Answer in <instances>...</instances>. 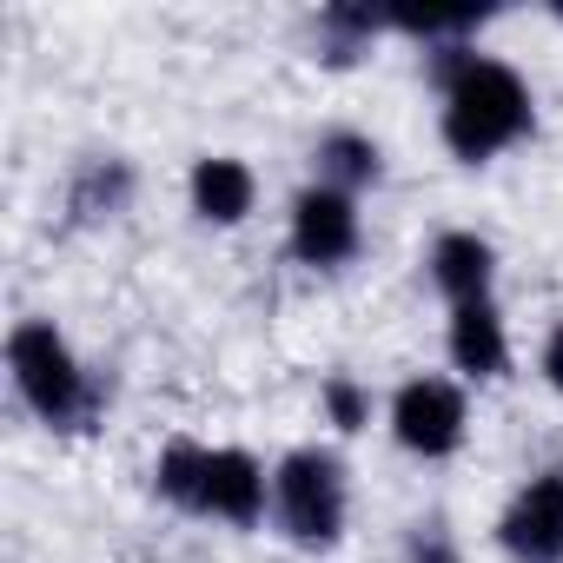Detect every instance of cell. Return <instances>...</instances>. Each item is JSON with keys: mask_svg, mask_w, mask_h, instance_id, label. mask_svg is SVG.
I'll list each match as a JSON object with an SVG mask.
<instances>
[{"mask_svg": "<svg viewBox=\"0 0 563 563\" xmlns=\"http://www.w3.org/2000/svg\"><path fill=\"white\" fill-rule=\"evenodd\" d=\"M405 563H464V543L444 517H418L405 530Z\"/></svg>", "mask_w": 563, "mask_h": 563, "instance_id": "cell-17", "label": "cell"}, {"mask_svg": "<svg viewBox=\"0 0 563 563\" xmlns=\"http://www.w3.org/2000/svg\"><path fill=\"white\" fill-rule=\"evenodd\" d=\"M272 530L299 550H339L352 530V464L339 444H292L272 457Z\"/></svg>", "mask_w": 563, "mask_h": 563, "instance_id": "cell-3", "label": "cell"}, {"mask_svg": "<svg viewBox=\"0 0 563 563\" xmlns=\"http://www.w3.org/2000/svg\"><path fill=\"white\" fill-rule=\"evenodd\" d=\"M186 212L212 232H232L258 212V173L239 153H199L186 166Z\"/></svg>", "mask_w": 563, "mask_h": 563, "instance_id": "cell-11", "label": "cell"}, {"mask_svg": "<svg viewBox=\"0 0 563 563\" xmlns=\"http://www.w3.org/2000/svg\"><path fill=\"white\" fill-rule=\"evenodd\" d=\"M133 199H140V166L113 146H93L74 159V173L60 186V225L67 232H107L133 212Z\"/></svg>", "mask_w": 563, "mask_h": 563, "instance_id": "cell-7", "label": "cell"}, {"mask_svg": "<svg viewBox=\"0 0 563 563\" xmlns=\"http://www.w3.org/2000/svg\"><path fill=\"white\" fill-rule=\"evenodd\" d=\"M424 80L438 93V140L457 166H490L510 146L537 133V93L530 80L484 54V47H438L424 54Z\"/></svg>", "mask_w": 563, "mask_h": 563, "instance_id": "cell-1", "label": "cell"}, {"mask_svg": "<svg viewBox=\"0 0 563 563\" xmlns=\"http://www.w3.org/2000/svg\"><path fill=\"white\" fill-rule=\"evenodd\" d=\"M385 173H391V159H385V146H378L365 126H325V133L312 140V179H325V186H339V192H352V199L378 192Z\"/></svg>", "mask_w": 563, "mask_h": 563, "instance_id": "cell-12", "label": "cell"}, {"mask_svg": "<svg viewBox=\"0 0 563 563\" xmlns=\"http://www.w3.org/2000/svg\"><path fill=\"white\" fill-rule=\"evenodd\" d=\"M385 14L378 8H352V0H332V8L312 14V60L332 67V74H352L372 60V47L385 41Z\"/></svg>", "mask_w": 563, "mask_h": 563, "instance_id": "cell-13", "label": "cell"}, {"mask_svg": "<svg viewBox=\"0 0 563 563\" xmlns=\"http://www.w3.org/2000/svg\"><path fill=\"white\" fill-rule=\"evenodd\" d=\"M8 385L21 398V411L54 431V438H87L100 418H107V385L100 372L74 352V339L54 325V319H14L8 325Z\"/></svg>", "mask_w": 563, "mask_h": 563, "instance_id": "cell-2", "label": "cell"}, {"mask_svg": "<svg viewBox=\"0 0 563 563\" xmlns=\"http://www.w3.org/2000/svg\"><path fill=\"white\" fill-rule=\"evenodd\" d=\"M490 543L510 563H563V464L530 471L504 497V510L490 523Z\"/></svg>", "mask_w": 563, "mask_h": 563, "instance_id": "cell-6", "label": "cell"}, {"mask_svg": "<svg viewBox=\"0 0 563 563\" xmlns=\"http://www.w3.org/2000/svg\"><path fill=\"white\" fill-rule=\"evenodd\" d=\"M206 457L212 444L199 438H166L159 457H153V497L179 517H199V497H206Z\"/></svg>", "mask_w": 563, "mask_h": 563, "instance_id": "cell-14", "label": "cell"}, {"mask_svg": "<svg viewBox=\"0 0 563 563\" xmlns=\"http://www.w3.org/2000/svg\"><path fill=\"white\" fill-rule=\"evenodd\" d=\"M550 21H563V0H556V8H550Z\"/></svg>", "mask_w": 563, "mask_h": 563, "instance_id": "cell-19", "label": "cell"}, {"mask_svg": "<svg viewBox=\"0 0 563 563\" xmlns=\"http://www.w3.org/2000/svg\"><path fill=\"white\" fill-rule=\"evenodd\" d=\"M319 418L332 424V438H358V431H372L378 398H372V385L358 372H325L319 378Z\"/></svg>", "mask_w": 563, "mask_h": 563, "instance_id": "cell-16", "label": "cell"}, {"mask_svg": "<svg viewBox=\"0 0 563 563\" xmlns=\"http://www.w3.org/2000/svg\"><path fill=\"white\" fill-rule=\"evenodd\" d=\"M490 21H497L490 8H438V14H385V27H391L398 41H411V47H424V54H438V47H477V34H484Z\"/></svg>", "mask_w": 563, "mask_h": 563, "instance_id": "cell-15", "label": "cell"}, {"mask_svg": "<svg viewBox=\"0 0 563 563\" xmlns=\"http://www.w3.org/2000/svg\"><path fill=\"white\" fill-rule=\"evenodd\" d=\"M385 431L418 464H451L471 444V385L451 372H411L385 398Z\"/></svg>", "mask_w": 563, "mask_h": 563, "instance_id": "cell-4", "label": "cell"}, {"mask_svg": "<svg viewBox=\"0 0 563 563\" xmlns=\"http://www.w3.org/2000/svg\"><path fill=\"white\" fill-rule=\"evenodd\" d=\"M497 239L477 232V225H444L431 245H424V286L444 299V306H477V299H497Z\"/></svg>", "mask_w": 563, "mask_h": 563, "instance_id": "cell-9", "label": "cell"}, {"mask_svg": "<svg viewBox=\"0 0 563 563\" xmlns=\"http://www.w3.org/2000/svg\"><path fill=\"white\" fill-rule=\"evenodd\" d=\"M537 378H543V391H556L563 398V319L543 332V345H537Z\"/></svg>", "mask_w": 563, "mask_h": 563, "instance_id": "cell-18", "label": "cell"}, {"mask_svg": "<svg viewBox=\"0 0 563 563\" xmlns=\"http://www.w3.org/2000/svg\"><path fill=\"white\" fill-rule=\"evenodd\" d=\"M444 358H451V378L464 385H504L517 352H510V319L497 312V299H477V306H451L444 319Z\"/></svg>", "mask_w": 563, "mask_h": 563, "instance_id": "cell-10", "label": "cell"}, {"mask_svg": "<svg viewBox=\"0 0 563 563\" xmlns=\"http://www.w3.org/2000/svg\"><path fill=\"white\" fill-rule=\"evenodd\" d=\"M286 252L306 272H345L365 252V206L325 179H306L286 199Z\"/></svg>", "mask_w": 563, "mask_h": 563, "instance_id": "cell-5", "label": "cell"}, {"mask_svg": "<svg viewBox=\"0 0 563 563\" xmlns=\"http://www.w3.org/2000/svg\"><path fill=\"white\" fill-rule=\"evenodd\" d=\"M199 517H212V523H225V530H258V523H272V464H258L245 444H212Z\"/></svg>", "mask_w": 563, "mask_h": 563, "instance_id": "cell-8", "label": "cell"}]
</instances>
